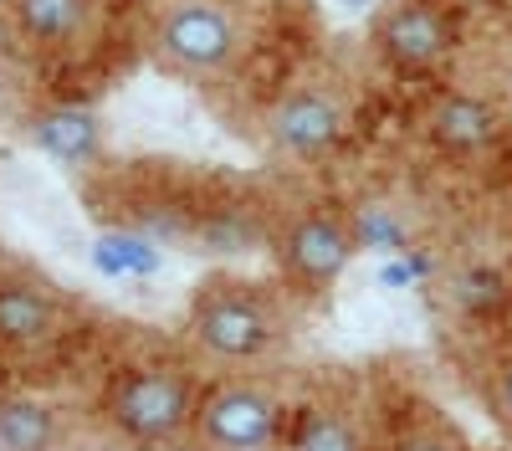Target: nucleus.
<instances>
[{
	"label": "nucleus",
	"mask_w": 512,
	"mask_h": 451,
	"mask_svg": "<svg viewBox=\"0 0 512 451\" xmlns=\"http://www.w3.org/2000/svg\"><path fill=\"white\" fill-rule=\"evenodd\" d=\"M190 344L216 364H256L282 349L287 313L267 282L205 277L190 298Z\"/></svg>",
	"instance_id": "obj_1"
},
{
	"label": "nucleus",
	"mask_w": 512,
	"mask_h": 451,
	"mask_svg": "<svg viewBox=\"0 0 512 451\" xmlns=\"http://www.w3.org/2000/svg\"><path fill=\"white\" fill-rule=\"evenodd\" d=\"M149 52L175 77H231L251 52V11L241 0H164L149 26Z\"/></svg>",
	"instance_id": "obj_2"
},
{
	"label": "nucleus",
	"mask_w": 512,
	"mask_h": 451,
	"mask_svg": "<svg viewBox=\"0 0 512 451\" xmlns=\"http://www.w3.org/2000/svg\"><path fill=\"white\" fill-rule=\"evenodd\" d=\"M200 395H205V385L195 380L190 364L149 359V364H128L123 375L108 385L103 416H108V426H113L128 446L159 451V446L190 441Z\"/></svg>",
	"instance_id": "obj_3"
},
{
	"label": "nucleus",
	"mask_w": 512,
	"mask_h": 451,
	"mask_svg": "<svg viewBox=\"0 0 512 451\" xmlns=\"http://www.w3.org/2000/svg\"><path fill=\"white\" fill-rule=\"evenodd\" d=\"M349 123H354V93H344V82L297 77L262 108V139L282 159L313 164L344 144Z\"/></svg>",
	"instance_id": "obj_4"
},
{
	"label": "nucleus",
	"mask_w": 512,
	"mask_h": 451,
	"mask_svg": "<svg viewBox=\"0 0 512 451\" xmlns=\"http://www.w3.org/2000/svg\"><path fill=\"white\" fill-rule=\"evenodd\" d=\"M287 426L292 410L267 380H221L200 395L190 441L200 451H277Z\"/></svg>",
	"instance_id": "obj_5"
},
{
	"label": "nucleus",
	"mask_w": 512,
	"mask_h": 451,
	"mask_svg": "<svg viewBox=\"0 0 512 451\" xmlns=\"http://www.w3.org/2000/svg\"><path fill=\"white\" fill-rule=\"evenodd\" d=\"M272 252H277V272L287 287H297V293H323V287H333L349 272V262L359 252V236L328 205H303V211H292L277 226Z\"/></svg>",
	"instance_id": "obj_6"
},
{
	"label": "nucleus",
	"mask_w": 512,
	"mask_h": 451,
	"mask_svg": "<svg viewBox=\"0 0 512 451\" xmlns=\"http://www.w3.org/2000/svg\"><path fill=\"white\" fill-rule=\"evenodd\" d=\"M374 57L395 72H436L451 47H456V31L451 16L436 0H390L379 16H374Z\"/></svg>",
	"instance_id": "obj_7"
},
{
	"label": "nucleus",
	"mask_w": 512,
	"mask_h": 451,
	"mask_svg": "<svg viewBox=\"0 0 512 451\" xmlns=\"http://www.w3.org/2000/svg\"><path fill=\"white\" fill-rule=\"evenodd\" d=\"M11 31L41 57H77L93 41L103 6L98 0H6Z\"/></svg>",
	"instance_id": "obj_8"
},
{
	"label": "nucleus",
	"mask_w": 512,
	"mask_h": 451,
	"mask_svg": "<svg viewBox=\"0 0 512 451\" xmlns=\"http://www.w3.org/2000/svg\"><path fill=\"white\" fill-rule=\"evenodd\" d=\"M420 134L441 154H487L507 134V118L487 93L446 88V93L431 98V108L420 113Z\"/></svg>",
	"instance_id": "obj_9"
},
{
	"label": "nucleus",
	"mask_w": 512,
	"mask_h": 451,
	"mask_svg": "<svg viewBox=\"0 0 512 451\" xmlns=\"http://www.w3.org/2000/svg\"><path fill=\"white\" fill-rule=\"evenodd\" d=\"M57 328V298L47 282L26 272H0V344L6 349H36Z\"/></svg>",
	"instance_id": "obj_10"
},
{
	"label": "nucleus",
	"mask_w": 512,
	"mask_h": 451,
	"mask_svg": "<svg viewBox=\"0 0 512 451\" xmlns=\"http://www.w3.org/2000/svg\"><path fill=\"white\" fill-rule=\"evenodd\" d=\"M0 451H62V410L31 390H0Z\"/></svg>",
	"instance_id": "obj_11"
},
{
	"label": "nucleus",
	"mask_w": 512,
	"mask_h": 451,
	"mask_svg": "<svg viewBox=\"0 0 512 451\" xmlns=\"http://www.w3.org/2000/svg\"><path fill=\"white\" fill-rule=\"evenodd\" d=\"M287 451H369V441L344 405H303L292 410Z\"/></svg>",
	"instance_id": "obj_12"
},
{
	"label": "nucleus",
	"mask_w": 512,
	"mask_h": 451,
	"mask_svg": "<svg viewBox=\"0 0 512 451\" xmlns=\"http://www.w3.org/2000/svg\"><path fill=\"white\" fill-rule=\"evenodd\" d=\"M390 451H466V441H461V431L446 426L441 416H425V421H415L410 431H400V441H395Z\"/></svg>",
	"instance_id": "obj_13"
},
{
	"label": "nucleus",
	"mask_w": 512,
	"mask_h": 451,
	"mask_svg": "<svg viewBox=\"0 0 512 451\" xmlns=\"http://www.w3.org/2000/svg\"><path fill=\"white\" fill-rule=\"evenodd\" d=\"M492 405H497V416L512 426V349L497 354V364H492Z\"/></svg>",
	"instance_id": "obj_14"
},
{
	"label": "nucleus",
	"mask_w": 512,
	"mask_h": 451,
	"mask_svg": "<svg viewBox=\"0 0 512 451\" xmlns=\"http://www.w3.org/2000/svg\"><path fill=\"white\" fill-rule=\"evenodd\" d=\"M497 88H502V103L512 108V57L502 62V72H497Z\"/></svg>",
	"instance_id": "obj_15"
},
{
	"label": "nucleus",
	"mask_w": 512,
	"mask_h": 451,
	"mask_svg": "<svg viewBox=\"0 0 512 451\" xmlns=\"http://www.w3.org/2000/svg\"><path fill=\"white\" fill-rule=\"evenodd\" d=\"M103 11H134V6H149V0H98Z\"/></svg>",
	"instance_id": "obj_16"
}]
</instances>
